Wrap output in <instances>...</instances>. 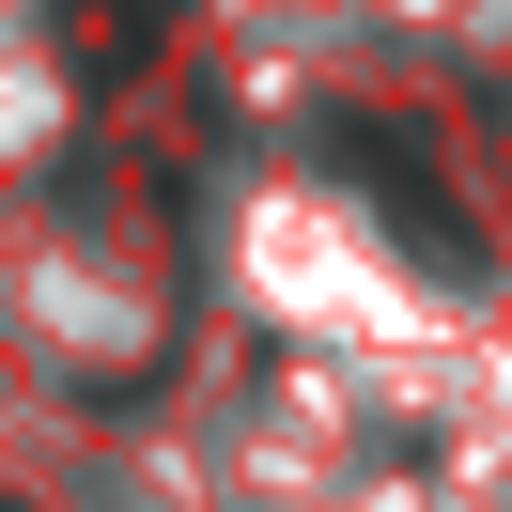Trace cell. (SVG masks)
Wrapping results in <instances>:
<instances>
[{
    "instance_id": "1",
    "label": "cell",
    "mask_w": 512,
    "mask_h": 512,
    "mask_svg": "<svg viewBox=\"0 0 512 512\" xmlns=\"http://www.w3.org/2000/svg\"><path fill=\"white\" fill-rule=\"evenodd\" d=\"M156 32H171V0H63V47H78V78H125Z\"/></svg>"
}]
</instances>
